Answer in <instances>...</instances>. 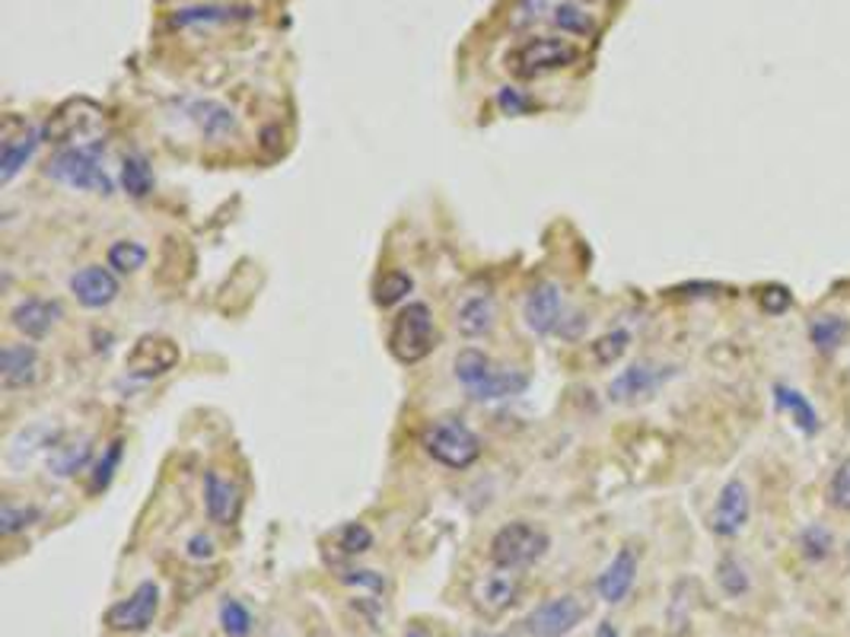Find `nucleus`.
I'll list each match as a JSON object with an SVG mask.
<instances>
[{
    "instance_id": "obj_3",
    "label": "nucleus",
    "mask_w": 850,
    "mask_h": 637,
    "mask_svg": "<svg viewBox=\"0 0 850 637\" xmlns=\"http://www.w3.org/2000/svg\"><path fill=\"white\" fill-rule=\"evenodd\" d=\"M102 148L105 144L58 150L48 163V176L54 182L67 186V189H77V192L112 195V179L102 166Z\"/></svg>"
},
{
    "instance_id": "obj_32",
    "label": "nucleus",
    "mask_w": 850,
    "mask_h": 637,
    "mask_svg": "<svg viewBox=\"0 0 850 637\" xmlns=\"http://www.w3.org/2000/svg\"><path fill=\"white\" fill-rule=\"evenodd\" d=\"M627 347H631V335L624 329H614V332H606L602 339L589 344V354L599 367H612L627 354Z\"/></svg>"
},
{
    "instance_id": "obj_8",
    "label": "nucleus",
    "mask_w": 850,
    "mask_h": 637,
    "mask_svg": "<svg viewBox=\"0 0 850 637\" xmlns=\"http://www.w3.org/2000/svg\"><path fill=\"white\" fill-rule=\"evenodd\" d=\"M179 360H182V351L169 335H141L125 354V370H128V377L147 383V380H156V377H166L169 370H176Z\"/></svg>"
},
{
    "instance_id": "obj_44",
    "label": "nucleus",
    "mask_w": 850,
    "mask_h": 637,
    "mask_svg": "<svg viewBox=\"0 0 850 637\" xmlns=\"http://www.w3.org/2000/svg\"><path fill=\"white\" fill-rule=\"evenodd\" d=\"M186 551H189V558L207 561V558H214V539H211V536H204V533H198V536H191L189 539Z\"/></svg>"
},
{
    "instance_id": "obj_39",
    "label": "nucleus",
    "mask_w": 850,
    "mask_h": 637,
    "mask_svg": "<svg viewBox=\"0 0 850 637\" xmlns=\"http://www.w3.org/2000/svg\"><path fill=\"white\" fill-rule=\"evenodd\" d=\"M828 504H832L835 510L850 513V456H845V459L838 462V469H835V475H832V482H828Z\"/></svg>"
},
{
    "instance_id": "obj_47",
    "label": "nucleus",
    "mask_w": 850,
    "mask_h": 637,
    "mask_svg": "<svg viewBox=\"0 0 850 637\" xmlns=\"http://www.w3.org/2000/svg\"><path fill=\"white\" fill-rule=\"evenodd\" d=\"M405 637H427V632H421V628H411V632H408Z\"/></svg>"
},
{
    "instance_id": "obj_12",
    "label": "nucleus",
    "mask_w": 850,
    "mask_h": 637,
    "mask_svg": "<svg viewBox=\"0 0 850 637\" xmlns=\"http://www.w3.org/2000/svg\"><path fill=\"white\" fill-rule=\"evenodd\" d=\"M561 309H564V300H561V288L545 281V284H535L525 303H522V319L529 326V332L535 335H551L561 322Z\"/></svg>"
},
{
    "instance_id": "obj_1",
    "label": "nucleus",
    "mask_w": 850,
    "mask_h": 637,
    "mask_svg": "<svg viewBox=\"0 0 850 637\" xmlns=\"http://www.w3.org/2000/svg\"><path fill=\"white\" fill-rule=\"evenodd\" d=\"M105 135V112L96 105L93 99H71L64 102L46 125L42 138L58 144V148H90L102 144Z\"/></svg>"
},
{
    "instance_id": "obj_31",
    "label": "nucleus",
    "mask_w": 850,
    "mask_h": 637,
    "mask_svg": "<svg viewBox=\"0 0 850 637\" xmlns=\"http://www.w3.org/2000/svg\"><path fill=\"white\" fill-rule=\"evenodd\" d=\"M832 548H835V536L822 523H812V526H805L803 533H800V555H803L805 561H812V564L825 561L832 555Z\"/></svg>"
},
{
    "instance_id": "obj_2",
    "label": "nucleus",
    "mask_w": 850,
    "mask_h": 637,
    "mask_svg": "<svg viewBox=\"0 0 850 637\" xmlns=\"http://www.w3.org/2000/svg\"><path fill=\"white\" fill-rule=\"evenodd\" d=\"M421 446H424V453L433 462H440L446 469H456V472L474 466L478 456H481V441H478V434L462 418L430 421L424 428V434H421Z\"/></svg>"
},
{
    "instance_id": "obj_19",
    "label": "nucleus",
    "mask_w": 850,
    "mask_h": 637,
    "mask_svg": "<svg viewBox=\"0 0 850 637\" xmlns=\"http://www.w3.org/2000/svg\"><path fill=\"white\" fill-rule=\"evenodd\" d=\"M42 141H46L42 128H33V125H23L20 135H10L3 141V148H0V186H10L23 173V166L33 160V153Z\"/></svg>"
},
{
    "instance_id": "obj_38",
    "label": "nucleus",
    "mask_w": 850,
    "mask_h": 637,
    "mask_svg": "<svg viewBox=\"0 0 850 637\" xmlns=\"http://www.w3.org/2000/svg\"><path fill=\"white\" fill-rule=\"evenodd\" d=\"M220 628L230 637H249L252 635V612L239 599H227L220 606Z\"/></svg>"
},
{
    "instance_id": "obj_36",
    "label": "nucleus",
    "mask_w": 850,
    "mask_h": 637,
    "mask_svg": "<svg viewBox=\"0 0 850 637\" xmlns=\"http://www.w3.org/2000/svg\"><path fill=\"white\" fill-rule=\"evenodd\" d=\"M334 545H338V551H341V555L354 558V555H364V551H370V548H373V533H370L364 523H347L344 530H338Z\"/></svg>"
},
{
    "instance_id": "obj_29",
    "label": "nucleus",
    "mask_w": 850,
    "mask_h": 637,
    "mask_svg": "<svg viewBox=\"0 0 850 637\" xmlns=\"http://www.w3.org/2000/svg\"><path fill=\"white\" fill-rule=\"evenodd\" d=\"M122 186L131 198H147L153 192V169L147 163V156L141 153H131L125 156L122 163Z\"/></svg>"
},
{
    "instance_id": "obj_15",
    "label": "nucleus",
    "mask_w": 850,
    "mask_h": 637,
    "mask_svg": "<svg viewBox=\"0 0 850 637\" xmlns=\"http://www.w3.org/2000/svg\"><path fill=\"white\" fill-rule=\"evenodd\" d=\"M64 309L58 300H46V296H29L20 306H13L10 322L16 332H23L26 339H46L48 332L61 322Z\"/></svg>"
},
{
    "instance_id": "obj_35",
    "label": "nucleus",
    "mask_w": 850,
    "mask_h": 637,
    "mask_svg": "<svg viewBox=\"0 0 850 637\" xmlns=\"http://www.w3.org/2000/svg\"><path fill=\"white\" fill-rule=\"evenodd\" d=\"M39 510L36 507H16V504H3L0 507V533L10 539V536H16V533H26L33 523H39Z\"/></svg>"
},
{
    "instance_id": "obj_28",
    "label": "nucleus",
    "mask_w": 850,
    "mask_h": 637,
    "mask_svg": "<svg viewBox=\"0 0 850 637\" xmlns=\"http://www.w3.org/2000/svg\"><path fill=\"white\" fill-rule=\"evenodd\" d=\"M551 20L555 26L567 33V36H593L596 33V20L573 0H561L555 10H551Z\"/></svg>"
},
{
    "instance_id": "obj_27",
    "label": "nucleus",
    "mask_w": 850,
    "mask_h": 637,
    "mask_svg": "<svg viewBox=\"0 0 850 637\" xmlns=\"http://www.w3.org/2000/svg\"><path fill=\"white\" fill-rule=\"evenodd\" d=\"M494 367H497V364H494L484 351H478V347H466V351L456 354L453 373H456V380H459L466 390H474L478 383L487 380V373H491Z\"/></svg>"
},
{
    "instance_id": "obj_14",
    "label": "nucleus",
    "mask_w": 850,
    "mask_h": 637,
    "mask_svg": "<svg viewBox=\"0 0 850 637\" xmlns=\"http://www.w3.org/2000/svg\"><path fill=\"white\" fill-rule=\"evenodd\" d=\"M118 291H122V288H118V278H115L109 268H102V265L80 268V271L71 278V294L77 296V303L87 306V309H105V306H112Z\"/></svg>"
},
{
    "instance_id": "obj_34",
    "label": "nucleus",
    "mask_w": 850,
    "mask_h": 637,
    "mask_svg": "<svg viewBox=\"0 0 850 637\" xmlns=\"http://www.w3.org/2000/svg\"><path fill=\"white\" fill-rule=\"evenodd\" d=\"M411 288H415L411 275H405V271H385L377 281V296H373V300H377L379 306H395V303H402L405 296L411 294Z\"/></svg>"
},
{
    "instance_id": "obj_37",
    "label": "nucleus",
    "mask_w": 850,
    "mask_h": 637,
    "mask_svg": "<svg viewBox=\"0 0 850 637\" xmlns=\"http://www.w3.org/2000/svg\"><path fill=\"white\" fill-rule=\"evenodd\" d=\"M122 449H125V443L122 441H112L109 446H105L102 459L96 462L93 479H90V491H93V494H99V491H105L109 485H112L115 469H118V462H122Z\"/></svg>"
},
{
    "instance_id": "obj_16",
    "label": "nucleus",
    "mask_w": 850,
    "mask_h": 637,
    "mask_svg": "<svg viewBox=\"0 0 850 637\" xmlns=\"http://www.w3.org/2000/svg\"><path fill=\"white\" fill-rule=\"evenodd\" d=\"M672 377V370L657 367V364H634L627 370H621L609 386V398L612 402H634L644 395L657 393L662 383Z\"/></svg>"
},
{
    "instance_id": "obj_26",
    "label": "nucleus",
    "mask_w": 850,
    "mask_h": 637,
    "mask_svg": "<svg viewBox=\"0 0 850 637\" xmlns=\"http://www.w3.org/2000/svg\"><path fill=\"white\" fill-rule=\"evenodd\" d=\"M848 335L850 322L845 316H835V313H825V316L812 319V326H809V342L815 344L822 354H835Z\"/></svg>"
},
{
    "instance_id": "obj_43",
    "label": "nucleus",
    "mask_w": 850,
    "mask_h": 637,
    "mask_svg": "<svg viewBox=\"0 0 850 637\" xmlns=\"http://www.w3.org/2000/svg\"><path fill=\"white\" fill-rule=\"evenodd\" d=\"M497 105H500L507 115H522V112L532 109V99H525L520 90H513V87H504V90L497 93Z\"/></svg>"
},
{
    "instance_id": "obj_17",
    "label": "nucleus",
    "mask_w": 850,
    "mask_h": 637,
    "mask_svg": "<svg viewBox=\"0 0 850 637\" xmlns=\"http://www.w3.org/2000/svg\"><path fill=\"white\" fill-rule=\"evenodd\" d=\"M186 115L198 125V131L204 138H211V141H227V138L237 135L239 128L237 115L224 102H217V99H191V102H186Z\"/></svg>"
},
{
    "instance_id": "obj_46",
    "label": "nucleus",
    "mask_w": 850,
    "mask_h": 637,
    "mask_svg": "<svg viewBox=\"0 0 850 637\" xmlns=\"http://www.w3.org/2000/svg\"><path fill=\"white\" fill-rule=\"evenodd\" d=\"M466 637H504V635H494V632H472V635Z\"/></svg>"
},
{
    "instance_id": "obj_7",
    "label": "nucleus",
    "mask_w": 850,
    "mask_h": 637,
    "mask_svg": "<svg viewBox=\"0 0 850 637\" xmlns=\"http://www.w3.org/2000/svg\"><path fill=\"white\" fill-rule=\"evenodd\" d=\"M586 612L589 606L573 593L551 596L525 615V632L529 637H570L586 619Z\"/></svg>"
},
{
    "instance_id": "obj_6",
    "label": "nucleus",
    "mask_w": 850,
    "mask_h": 637,
    "mask_svg": "<svg viewBox=\"0 0 850 637\" xmlns=\"http://www.w3.org/2000/svg\"><path fill=\"white\" fill-rule=\"evenodd\" d=\"M576 58H580V51L573 49L570 42H564V39L538 36V39H529V42H522L520 49H513L507 54V71L513 77H520V80H535V77L564 71Z\"/></svg>"
},
{
    "instance_id": "obj_22",
    "label": "nucleus",
    "mask_w": 850,
    "mask_h": 637,
    "mask_svg": "<svg viewBox=\"0 0 850 637\" xmlns=\"http://www.w3.org/2000/svg\"><path fill=\"white\" fill-rule=\"evenodd\" d=\"M90 456H93V441H90V437H77V441H64V437H61V441L51 446L46 462L48 469H51V475H58V479H74L77 472L87 469Z\"/></svg>"
},
{
    "instance_id": "obj_30",
    "label": "nucleus",
    "mask_w": 850,
    "mask_h": 637,
    "mask_svg": "<svg viewBox=\"0 0 850 637\" xmlns=\"http://www.w3.org/2000/svg\"><path fill=\"white\" fill-rule=\"evenodd\" d=\"M716 584H720V589H723L726 596H733V599L746 596V593H749V587H752V581H749V571H746V568H743V561H736L733 555L720 558V564H716Z\"/></svg>"
},
{
    "instance_id": "obj_13",
    "label": "nucleus",
    "mask_w": 850,
    "mask_h": 637,
    "mask_svg": "<svg viewBox=\"0 0 850 637\" xmlns=\"http://www.w3.org/2000/svg\"><path fill=\"white\" fill-rule=\"evenodd\" d=\"M42 357L33 344H7L0 351V383L3 390H26L39 380Z\"/></svg>"
},
{
    "instance_id": "obj_25",
    "label": "nucleus",
    "mask_w": 850,
    "mask_h": 637,
    "mask_svg": "<svg viewBox=\"0 0 850 637\" xmlns=\"http://www.w3.org/2000/svg\"><path fill=\"white\" fill-rule=\"evenodd\" d=\"M774 402H777L781 411H787V415L794 418V424H797L803 434L812 437V434L819 431V415H815L812 402H809L800 390H790V386L777 383V386H774Z\"/></svg>"
},
{
    "instance_id": "obj_20",
    "label": "nucleus",
    "mask_w": 850,
    "mask_h": 637,
    "mask_svg": "<svg viewBox=\"0 0 850 637\" xmlns=\"http://www.w3.org/2000/svg\"><path fill=\"white\" fill-rule=\"evenodd\" d=\"M204 510H207V520L217 523V526H230L237 520L239 491L217 469H211L204 475Z\"/></svg>"
},
{
    "instance_id": "obj_33",
    "label": "nucleus",
    "mask_w": 850,
    "mask_h": 637,
    "mask_svg": "<svg viewBox=\"0 0 850 637\" xmlns=\"http://www.w3.org/2000/svg\"><path fill=\"white\" fill-rule=\"evenodd\" d=\"M147 265V249L131 240H118L109 245V268L122 271V275H135Z\"/></svg>"
},
{
    "instance_id": "obj_42",
    "label": "nucleus",
    "mask_w": 850,
    "mask_h": 637,
    "mask_svg": "<svg viewBox=\"0 0 850 637\" xmlns=\"http://www.w3.org/2000/svg\"><path fill=\"white\" fill-rule=\"evenodd\" d=\"M341 581L344 584H351V587H367V589H373V593H385V577L382 574H377V571H344L341 574Z\"/></svg>"
},
{
    "instance_id": "obj_4",
    "label": "nucleus",
    "mask_w": 850,
    "mask_h": 637,
    "mask_svg": "<svg viewBox=\"0 0 850 637\" xmlns=\"http://www.w3.org/2000/svg\"><path fill=\"white\" fill-rule=\"evenodd\" d=\"M548 548H551V539L542 526H535L529 520H513L494 533L491 561L507 571H525V568L538 564L548 555Z\"/></svg>"
},
{
    "instance_id": "obj_41",
    "label": "nucleus",
    "mask_w": 850,
    "mask_h": 637,
    "mask_svg": "<svg viewBox=\"0 0 850 637\" xmlns=\"http://www.w3.org/2000/svg\"><path fill=\"white\" fill-rule=\"evenodd\" d=\"M548 10H551V0H517V7H513V29L535 26Z\"/></svg>"
},
{
    "instance_id": "obj_45",
    "label": "nucleus",
    "mask_w": 850,
    "mask_h": 637,
    "mask_svg": "<svg viewBox=\"0 0 850 637\" xmlns=\"http://www.w3.org/2000/svg\"><path fill=\"white\" fill-rule=\"evenodd\" d=\"M596 637H621V635H618V628H614L612 622H602V625L596 628Z\"/></svg>"
},
{
    "instance_id": "obj_9",
    "label": "nucleus",
    "mask_w": 850,
    "mask_h": 637,
    "mask_svg": "<svg viewBox=\"0 0 850 637\" xmlns=\"http://www.w3.org/2000/svg\"><path fill=\"white\" fill-rule=\"evenodd\" d=\"M160 612V587L153 581H143L135 587V593L122 602H115L109 612H105V625L112 632H122V635H135V632H147L153 625Z\"/></svg>"
},
{
    "instance_id": "obj_10",
    "label": "nucleus",
    "mask_w": 850,
    "mask_h": 637,
    "mask_svg": "<svg viewBox=\"0 0 850 637\" xmlns=\"http://www.w3.org/2000/svg\"><path fill=\"white\" fill-rule=\"evenodd\" d=\"M749 517H752V497H749L746 482L730 479L716 494V504H713V513H710V530L720 539H733L749 526Z\"/></svg>"
},
{
    "instance_id": "obj_18",
    "label": "nucleus",
    "mask_w": 850,
    "mask_h": 637,
    "mask_svg": "<svg viewBox=\"0 0 850 637\" xmlns=\"http://www.w3.org/2000/svg\"><path fill=\"white\" fill-rule=\"evenodd\" d=\"M634 581H637V551H634V548H621L612 561L606 564V571L599 574L596 593H599L609 606H614V602L627 599Z\"/></svg>"
},
{
    "instance_id": "obj_24",
    "label": "nucleus",
    "mask_w": 850,
    "mask_h": 637,
    "mask_svg": "<svg viewBox=\"0 0 850 637\" xmlns=\"http://www.w3.org/2000/svg\"><path fill=\"white\" fill-rule=\"evenodd\" d=\"M252 7H224V3H204V7H186L173 13V26H214V23H237L252 20Z\"/></svg>"
},
{
    "instance_id": "obj_11",
    "label": "nucleus",
    "mask_w": 850,
    "mask_h": 637,
    "mask_svg": "<svg viewBox=\"0 0 850 637\" xmlns=\"http://www.w3.org/2000/svg\"><path fill=\"white\" fill-rule=\"evenodd\" d=\"M520 593H522L520 571H507V568H497V564H494V571H487V574H481V577L474 581L472 599L474 606H478V612L497 619V615H504L507 609L517 606Z\"/></svg>"
},
{
    "instance_id": "obj_5",
    "label": "nucleus",
    "mask_w": 850,
    "mask_h": 637,
    "mask_svg": "<svg viewBox=\"0 0 850 637\" xmlns=\"http://www.w3.org/2000/svg\"><path fill=\"white\" fill-rule=\"evenodd\" d=\"M436 347V329H433V313L427 303H408L389 329V354L411 367L421 364L427 354Z\"/></svg>"
},
{
    "instance_id": "obj_21",
    "label": "nucleus",
    "mask_w": 850,
    "mask_h": 637,
    "mask_svg": "<svg viewBox=\"0 0 850 637\" xmlns=\"http://www.w3.org/2000/svg\"><path fill=\"white\" fill-rule=\"evenodd\" d=\"M497 322V303L491 294H474L469 296L459 309H456V329L466 339H484L491 335Z\"/></svg>"
},
{
    "instance_id": "obj_40",
    "label": "nucleus",
    "mask_w": 850,
    "mask_h": 637,
    "mask_svg": "<svg viewBox=\"0 0 850 637\" xmlns=\"http://www.w3.org/2000/svg\"><path fill=\"white\" fill-rule=\"evenodd\" d=\"M758 303H761L764 313L781 316V313H787L794 306V296H790V291L784 284H767V288L758 291Z\"/></svg>"
},
{
    "instance_id": "obj_23",
    "label": "nucleus",
    "mask_w": 850,
    "mask_h": 637,
    "mask_svg": "<svg viewBox=\"0 0 850 637\" xmlns=\"http://www.w3.org/2000/svg\"><path fill=\"white\" fill-rule=\"evenodd\" d=\"M529 386V377L522 370H513V367H494L487 373L484 383H478L474 390H469L474 402H504V398H513V395L525 393Z\"/></svg>"
}]
</instances>
